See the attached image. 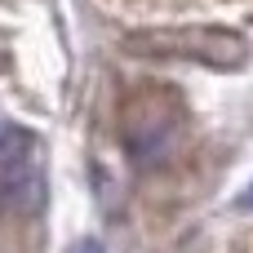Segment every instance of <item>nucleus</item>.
Segmentation results:
<instances>
[{
	"mask_svg": "<svg viewBox=\"0 0 253 253\" xmlns=\"http://www.w3.org/2000/svg\"><path fill=\"white\" fill-rule=\"evenodd\" d=\"M67 253H107V245L89 236V240H76V245H71V249H67Z\"/></svg>",
	"mask_w": 253,
	"mask_h": 253,
	"instance_id": "3",
	"label": "nucleus"
},
{
	"mask_svg": "<svg viewBox=\"0 0 253 253\" xmlns=\"http://www.w3.org/2000/svg\"><path fill=\"white\" fill-rule=\"evenodd\" d=\"M44 209V165L36 133L0 120V213L31 218Z\"/></svg>",
	"mask_w": 253,
	"mask_h": 253,
	"instance_id": "2",
	"label": "nucleus"
},
{
	"mask_svg": "<svg viewBox=\"0 0 253 253\" xmlns=\"http://www.w3.org/2000/svg\"><path fill=\"white\" fill-rule=\"evenodd\" d=\"M120 49L147 62H200L213 71L245 67L249 58V40L227 27H147V31H129Z\"/></svg>",
	"mask_w": 253,
	"mask_h": 253,
	"instance_id": "1",
	"label": "nucleus"
},
{
	"mask_svg": "<svg viewBox=\"0 0 253 253\" xmlns=\"http://www.w3.org/2000/svg\"><path fill=\"white\" fill-rule=\"evenodd\" d=\"M236 209H245V213H253V182L245 187V191H240V196H236Z\"/></svg>",
	"mask_w": 253,
	"mask_h": 253,
	"instance_id": "4",
	"label": "nucleus"
}]
</instances>
